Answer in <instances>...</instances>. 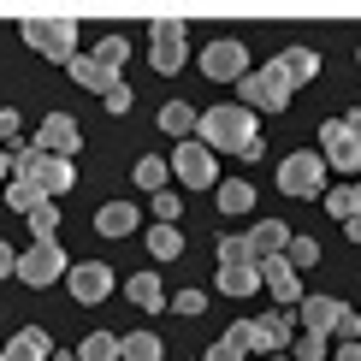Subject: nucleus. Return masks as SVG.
<instances>
[{"mask_svg":"<svg viewBox=\"0 0 361 361\" xmlns=\"http://www.w3.org/2000/svg\"><path fill=\"white\" fill-rule=\"evenodd\" d=\"M71 83H83V89H95V95H107V89L118 83V71L101 66L95 54H71Z\"/></svg>","mask_w":361,"mask_h":361,"instance_id":"obj_16","label":"nucleus"},{"mask_svg":"<svg viewBox=\"0 0 361 361\" xmlns=\"http://www.w3.org/2000/svg\"><path fill=\"white\" fill-rule=\"evenodd\" d=\"M284 261H290L296 273H308V267H320V243H314V237H296V231H290V243H284Z\"/></svg>","mask_w":361,"mask_h":361,"instance_id":"obj_31","label":"nucleus"},{"mask_svg":"<svg viewBox=\"0 0 361 361\" xmlns=\"http://www.w3.org/2000/svg\"><path fill=\"white\" fill-rule=\"evenodd\" d=\"M130 101H137V95H130V83H125V78H118V83L107 89V95H101V107H107L113 118H125V113H130Z\"/></svg>","mask_w":361,"mask_h":361,"instance_id":"obj_38","label":"nucleus"},{"mask_svg":"<svg viewBox=\"0 0 361 361\" xmlns=\"http://www.w3.org/2000/svg\"><path fill=\"white\" fill-rule=\"evenodd\" d=\"M24 219H30V237H59V202H36Z\"/></svg>","mask_w":361,"mask_h":361,"instance_id":"obj_32","label":"nucleus"},{"mask_svg":"<svg viewBox=\"0 0 361 361\" xmlns=\"http://www.w3.org/2000/svg\"><path fill=\"white\" fill-rule=\"evenodd\" d=\"M125 296H130L142 314H160V308H166V284H160L154 273H137V279L125 284Z\"/></svg>","mask_w":361,"mask_h":361,"instance_id":"obj_22","label":"nucleus"},{"mask_svg":"<svg viewBox=\"0 0 361 361\" xmlns=\"http://www.w3.org/2000/svg\"><path fill=\"white\" fill-rule=\"evenodd\" d=\"M202 308H207V290H178L172 296V314H184V320H195Z\"/></svg>","mask_w":361,"mask_h":361,"instance_id":"obj_39","label":"nucleus"},{"mask_svg":"<svg viewBox=\"0 0 361 361\" xmlns=\"http://www.w3.org/2000/svg\"><path fill=\"white\" fill-rule=\"evenodd\" d=\"M219 261H261V255H255V243H249V237H219Z\"/></svg>","mask_w":361,"mask_h":361,"instance_id":"obj_37","label":"nucleus"},{"mask_svg":"<svg viewBox=\"0 0 361 361\" xmlns=\"http://www.w3.org/2000/svg\"><path fill=\"white\" fill-rule=\"evenodd\" d=\"M6 154H12V178L36 184L48 202L78 184V166H71V154H48V148H36V142H18V148H6Z\"/></svg>","mask_w":361,"mask_h":361,"instance_id":"obj_2","label":"nucleus"},{"mask_svg":"<svg viewBox=\"0 0 361 361\" xmlns=\"http://www.w3.org/2000/svg\"><path fill=\"white\" fill-rule=\"evenodd\" d=\"M160 130H166V137H195V107L190 101H166V107H160Z\"/></svg>","mask_w":361,"mask_h":361,"instance_id":"obj_24","label":"nucleus"},{"mask_svg":"<svg viewBox=\"0 0 361 361\" xmlns=\"http://www.w3.org/2000/svg\"><path fill=\"white\" fill-rule=\"evenodd\" d=\"M12 279H24L30 290H48V284L66 279V249H59L54 237H30L24 255L12 261Z\"/></svg>","mask_w":361,"mask_h":361,"instance_id":"obj_4","label":"nucleus"},{"mask_svg":"<svg viewBox=\"0 0 361 361\" xmlns=\"http://www.w3.org/2000/svg\"><path fill=\"white\" fill-rule=\"evenodd\" d=\"M261 290H273L279 302L290 308V302H302V273H296L284 255H267V261H261Z\"/></svg>","mask_w":361,"mask_h":361,"instance_id":"obj_14","label":"nucleus"},{"mask_svg":"<svg viewBox=\"0 0 361 361\" xmlns=\"http://www.w3.org/2000/svg\"><path fill=\"white\" fill-rule=\"evenodd\" d=\"M12 261H18V249H12L6 237H0V279H12Z\"/></svg>","mask_w":361,"mask_h":361,"instance_id":"obj_41","label":"nucleus"},{"mask_svg":"<svg viewBox=\"0 0 361 361\" xmlns=\"http://www.w3.org/2000/svg\"><path fill=\"white\" fill-rule=\"evenodd\" d=\"M78 361H118V332H89L78 343Z\"/></svg>","mask_w":361,"mask_h":361,"instance_id":"obj_29","label":"nucleus"},{"mask_svg":"<svg viewBox=\"0 0 361 361\" xmlns=\"http://www.w3.org/2000/svg\"><path fill=\"white\" fill-rule=\"evenodd\" d=\"M18 125H24V118H18V107H0V142H12V137H18Z\"/></svg>","mask_w":361,"mask_h":361,"instance_id":"obj_40","label":"nucleus"},{"mask_svg":"<svg viewBox=\"0 0 361 361\" xmlns=\"http://www.w3.org/2000/svg\"><path fill=\"white\" fill-rule=\"evenodd\" d=\"M166 166H172V178H178L184 190H214V184H219V160H214V148L195 142V137H184V142L172 148Z\"/></svg>","mask_w":361,"mask_h":361,"instance_id":"obj_7","label":"nucleus"},{"mask_svg":"<svg viewBox=\"0 0 361 361\" xmlns=\"http://www.w3.org/2000/svg\"><path fill=\"white\" fill-rule=\"evenodd\" d=\"M219 290L225 296H255L261 290V261H219Z\"/></svg>","mask_w":361,"mask_h":361,"instance_id":"obj_17","label":"nucleus"},{"mask_svg":"<svg viewBox=\"0 0 361 361\" xmlns=\"http://www.w3.org/2000/svg\"><path fill=\"white\" fill-rule=\"evenodd\" d=\"M279 66H284V78H290L296 89L320 78V54H314V48H284V54H279Z\"/></svg>","mask_w":361,"mask_h":361,"instance_id":"obj_21","label":"nucleus"},{"mask_svg":"<svg viewBox=\"0 0 361 361\" xmlns=\"http://www.w3.org/2000/svg\"><path fill=\"white\" fill-rule=\"evenodd\" d=\"M343 320H350V308H343L338 296H308V302H302V326H308V332H320V338L343 332Z\"/></svg>","mask_w":361,"mask_h":361,"instance_id":"obj_15","label":"nucleus"},{"mask_svg":"<svg viewBox=\"0 0 361 361\" xmlns=\"http://www.w3.org/2000/svg\"><path fill=\"white\" fill-rule=\"evenodd\" d=\"M36 148H48V154H78L83 148V125L71 113H48L36 125Z\"/></svg>","mask_w":361,"mask_h":361,"instance_id":"obj_13","label":"nucleus"},{"mask_svg":"<svg viewBox=\"0 0 361 361\" xmlns=\"http://www.w3.org/2000/svg\"><path fill=\"white\" fill-rule=\"evenodd\" d=\"M0 202H6L12 214H30V207H36V202H48V195H42L36 184H24V178H12V184H0Z\"/></svg>","mask_w":361,"mask_h":361,"instance_id":"obj_27","label":"nucleus"},{"mask_svg":"<svg viewBox=\"0 0 361 361\" xmlns=\"http://www.w3.org/2000/svg\"><path fill=\"white\" fill-rule=\"evenodd\" d=\"M290 361H326V338H320V332H308V326H302V332L290 338Z\"/></svg>","mask_w":361,"mask_h":361,"instance_id":"obj_33","label":"nucleus"},{"mask_svg":"<svg viewBox=\"0 0 361 361\" xmlns=\"http://www.w3.org/2000/svg\"><path fill=\"white\" fill-rule=\"evenodd\" d=\"M290 95H296V83L284 78V66L279 59H267L261 71H243V78H237V101H243V107H261V113H284L290 107Z\"/></svg>","mask_w":361,"mask_h":361,"instance_id":"obj_3","label":"nucleus"},{"mask_svg":"<svg viewBox=\"0 0 361 361\" xmlns=\"http://www.w3.org/2000/svg\"><path fill=\"white\" fill-rule=\"evenodd\" d=\"M66 279H71V296L83 308H95V302L113 296V267L107 261H78V267H66Z\"/></svg>","mask_w":361,"mask_h":361,"instance_id":"obj_12","label":"nucleus"},{"mask_svg":"<svg viewBox=\"0 0 361 361\" xmlns=\"http://www.w3.org/2000/svg\"><path fill=\"white\" fill-rule=\"evenodd\" d=\"M148 255H154V261H178V255H184L178 225H160V219H154V231H148Z\"/></svg>","mask_w":361,"mask_h":361,"instance_id":"obj_26","label":"nucleus"},{"mask_svg":"<svg viewBox=\"0 0 361 361\" xmlns=\"http://www.w3.org/2000/svg\"><path fill=\"white\" fill-rule=\"evenodd\" d=\"M350 130H355V137H361V107H355V113H350Z\"/></svg>","mask_w":361,"mask_h":361,"instance_id":"obj_46","label":"nucleus"},{"mask_svg":"<svg viewBox=\"0 0 361 361\" xmlns=\"http://www.w3.org/2000/svg\"><path fill=\"white\" fill-rule=\"evenodd\" d=\"M350 338H355V343H361V314H350Z\"/></svg>","mask_w":361,"mask_h":361,"instance_id":"obj_45","label":"nucleus"},{"mask_svg":"<svg viewBox=\"0 0 361 361\" xmlns=\"http://www.w3.org/2000/svg\"><path fill=\"white\" fill-rule=\"evenodd\" d=\"M118 361H166V343L154 332H118Z\"/></svg>","mask_w":361,"mask_h":361,"instance_id":"obj_20","label":"nucleus"},{"mask_svg":"<svg viewBox=\"0 0 361 361\" xmlns=\"http://www.w3.org/2000/svg\"><path fill=\"white\" fill-rule=\"evenodd\" d=\"M249 207H255V190L243 178H225L219 184V214H249Z\"/></svg>","mask_w":361,"mask_h":361,"instance_id":"obj_28","label":"nucleus"},{"mask_svg":"<svg viewBox=\"0 0 361 361\" xmlns=\"http://www.w3.org/2000/svg\"><path fill=\"white\" fill-rule=\"evenodd\" d=\"M249 243H255V255H261V261H267V255H284V243H290V225H284V219H261V225L249 231Z\"/></svg>","mask_w":361,"mask_h":361,"instance_id":"obj_23","label":"nucleus"},{"mask_svg":"<svg viewBox=\"0 0 361 361\" xmlns=\"http://www.w3.org/2000/svg\"><path fill=\"white\" fill-rule=\"evenodd\" d=\"M195 66H202L207 83H237V78L249 71V48H243L237 36H214L202 54H195Z\"/></svg>","mask_w":361,"mask_h":361,"instance_id":"obj_9","label":"nucleus"},{"mask_svg":"<svg viewBox=\"0 0 361 361\" xmlns=\"http://www.w3.org/2000/svg\"><path fill=\"white\" fill-rule=\"evenodd\" d=\"M343 231H350V243H361V214H350V219H343Z\"/></svg>","mask_w":361,"mask_h":361,"instance_id":"obj_43","label":"nucleus"},{"mask_svg":"<svg viewBox=\"0 0 361 361\" xmlns=\"http://www.w3.org/2000/svg\"><path fill=\"white\" fill-rule=\"evenodd\" d=\"M355 66H361V48H355Z\"/></svg>","mask_w":361,"mask_h":361,"instance_id":"obj_47","label":"nucleus"},{"mask_svg":"<svg viewBox=\"0 0 361 361\" xmlns=\"http://www.w3.org/2000/svg\"><path fill=\"white\" fill-rule=\"evenodd\" d=\"M195 142H207L214 154H243V160H261V125H255V107L243 101H219V107L195 113Z\"/></svg>","mask_w":361,"mask_h":361,"instance_id":"obj_1","label":"nucleus"},{"mask_svg":"<svg viewBox=\"0 0 361 361\" xmlns=\"http://www.w3.org/2000/svg\"><path fill=\"white\" fill-rule=\"evenodd\" d=\"M48 361H78V350H48Z\"/></svg>","mask_w":361,"mask_h":361,"instance_id":"obj_44","label":"nucleus"},{"mask_svg":"<svg viewBox=\"0 0 361 361\" xmlns=\"http://www.w3.org/2000/svg\"><path fill=\"white\" fill-rule=\"evenodd\" d=\"M95 59H101V66H113V71H125V59H130V42H125V36H101Z\"/></svg>","mask_w":361,"mask_h":361,"instance_id":"obj_35","label":"nucleus"},{"mask_svg":"<svg viewBox=\"0 0 361 361\" xmlns=\"http://www.w3.org/2000/svg\"><path fill=\"white\" fill-rule=\"evenodd\" d=\"M190 59V30L184 18H160L154 30H148V66L160 71V78H172V71H184Z\"/></svg>","mask_w":361,"mask_h":361,"instance_id":"obj_8","label":"nucleus"},{"mask_svg":"<svg viewBox=\"0 0 361 361\" xmlns=\"http://www.w3.org/2000/svg\"><path fill=\"white\" fill-rule=\"evenodd\" d=\"M326 160L314 154V148H296V154L279 160V190L290 195V202H308V195H326Z\"/></svg>","mask_w":361,"mask_h":361,"instance_id":"obj_6","label":"nucleus"},{"mask_svg":"<svg viewBox=\"0 0 361 361\" xmlns=\"http://www.w3.org/2000/svg\"><path fill=\"white\" fill-rule=\"evenodd\" d=\"M320 148H326V166H332V172H361V137H355V130H350V118H326V125H320Z\"/></svg>","mask_w":361,"mask_h":361,"instance_id":"obj_10","label":"nucleus"},{"mask_svg":"<svg viewBox=\"0 0 361 361\" xmlns=\"http://www.w3.org/2000/svg\"><path fill=\"white\" fill-rule=\"evenodd\" d=\"M148 207H154V219H160V225H178V214H184V195L154 190V195H148Z\"/></svg>","mask_w":361,"mask_h":361,"instance_id":"obj_34","label":"nucleus"},{"mask_svg":"<svg viewBox=\"0 0 361 361\" xmlns=\"http://www.w3.org/2000/svg\"><path fill=\"white\" fill-rule=\"evenodd\" d=\"M130 178H137V190H148V195H154V190H166L172 166H166V160H160V154H142L137 166H130Z\"/></svg>","mask_w":361,"mask_h":361,"instance_id":"obj_25","label":"nucleus"},{"mask_svg":"<svg viewBox=\"0 0 361 361\" xmlns=\"http://www.w3.org/2000/svg\"><path fill=\"white\" fill-rule=\"evenodd\" d=\"M95 231H101V237H130V231H137V207H130V202L95 207Z\"/></svg>","mask_w":361,"mask_h":361,"instance_id":"obj_19","label":"nucleus"},{"mask_svg":"<svg viewBox=\"0 0 361 361\" xmlns=\"http://www.w3.org/2000/svg\"><path fill=\"white\" fill-rule=\"evenodd\" d=\"M48 332H42V326H24L18 338H6V350H0V361H48Z\"/></svg>","mask_w":361,"mask_h":361,"instance_id":"obj_18","label":"nucleus"},{"mask_svg":"<svg viewBox=\"0 0 361 361\" xmlns=\"http://www.w3.org/2000/svg\"><path fill=\"white\" fill-rule=\"evenodd\" d=\"M231 338L243 343V350H284L290 343V314H261V320H237L231 326Z\"/></svg>","mask_w":361,"mask_h":361,"instance_id":"obj_11","label":"nucleus"},{"mask_svg":"<svg viewBox=\"0 0 361 361\" xmlns=\"http://www.w3.org/2000/svg\"><path fill=\"white\" fill-rule=\"evenodd\" d=\"M332 361H361V343H355V338H350V343H343V350H338V355H332Z\"/></svg>","mask_w":361,"mask_h":361,"instance_id":"obj_42","label":"nucleus"},{"mask_svg":"<svg viewBox=\"0 0 361 361\" xmlns=\"http://www.w3.org/2000/svg\"><path fill=\"white\" fill-rule=\"evenodd\" d=\"M24 42L36 48L42 59H54V66H71V54H78V18H24Z\"/></svg>","mask_w":361,"mask_h":361,"instance_id":"obj_5","label":"nucleus"},{"mask_svg":"<svg viewBox=\"0 0 361 361\" xmlns=\"http://www.w3.org/2000/svg\"><path fill=\"white\" fill-rule=\"evenodd\" d=\"M326 214H332V219H350V214H361V178H350L343 190H332V195H326Z\"/></svg>","mask_w":361,"mask_h":361,"instance_id":"obj_30","label":"nucleus"},{"mask_svg":"<svg viewBox=\"0 0 361 361\" xmlns=\"http://www.w3.org/2000/svg\"><path fill=\"white\" fill-rule=\"evenodd\" d=\"M202 361H249V350H243V343H237L231 332H225V338L207 343V355H202Z\"/></svg>","mask_w":361,"mask_h":361,"instance_id":"obj_36","label":"nucleus"}]
</instances>
